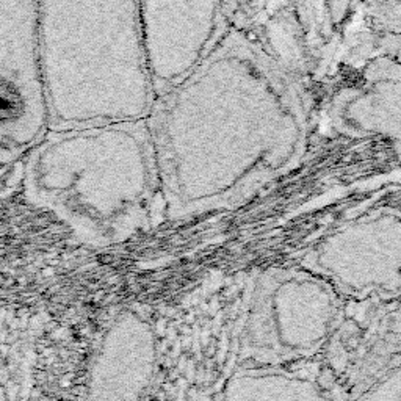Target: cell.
<instances>
[{"label":"cell","instance_id":"cell-5","mask_svg":"<svg viewBox=\"0 0 401 401\" xmlns=\"http://www.w3.org/2000/svg\"><path fill=\"white\" fill-rule=\"evenodd\" d=\"M139 14L155 97L191 75L226 36L220 0H139Z\"/></svg>","mask_w":401,"mask_h":401},{"label":"cell","instance_id":"cell-6","mask_svg":"<svg viewBox=\"0 0 401 401\" xmlns=\"http://www.w3.org/2000/svg\"><path fill=\"white\" fill-rule=\"evenodd\" d=\"M334 381H335L334 373L329 370V368H323L321 373H320V376H318V384H320L323 389H329V387L334 384Z\"/></svg>","mask_w":401,"mask_h":401},{"label":"cell","instance_id":"cell-2","mask_svg":"<svg viewBox=\"0 0 401 401\" xmlns=\"http://www.w3.org/2000/svg\"><path fill=\"white\" fill-rule=\"evenodd\" d=\"M22 188L91 243L124 240L163 218L146 119L49 129L24 158Z\"/></svg>","mask_w":401,"mask_h":401},{"label":"cell","instance_id":"cell-1","mask_svg":"<svg viewBox=\"0 0 401 401\" xmlns=\"http://www.w3.org/2000/svg\"><path fill=\"white\" fill-rule=\"evenodd\" d=\"M260 82L254 52L229 33L191 75L154 99L146 121L163 218L224 207L251 182L260 152Z\"/></svg>","mask_w":401,"mask_h":401},{"label":"cell","instance_id":"cell-4","mask_svg":"<svg viewBox=\"0 0 401 401\" xmlns=\"http://www.w3.org/2000/svg\"><path fill=\"white\" fill-rule=\"evenodd\" d=\"M49 129L38 0H0V163L25 157Z\"/></svg>","mask_w":401,"mask_h":401},{"label":"cell","instance_id":"cell-3","mask_svg":"<svg viewBox=\"0 0 401 401\" xmlns=\"http://www.w3.org/2000/svg\"><path fill=\"white\" fill-rule=\"evenodd\" d=\"M38 25L50 129L147 118L139 0H38Z\"/></svg>","mask_w":401,"mask_h":401}]
</instances>
